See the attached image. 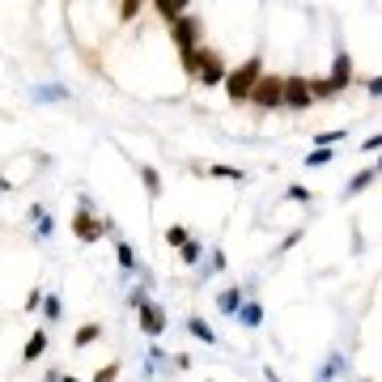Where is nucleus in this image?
I'll return each mask as SVG.
<instances>
[{"mask_svg": "<svg viewBox=\"0 0 382 382\" xmlns=\"http://www.w3.org/2000/svg\"><path fill=\"white\" fill-rule=\"evenodd\" d=\"M60 378H64V374H56V370H47V378H43V382H60Z\"/></svg>", "mask_w": 382, "mask_h": 382, "instance_id": "obj_32", "label": "nucleus"}, {"mask_svg": "<svg viewBox=\"0 0 382 382\" xmlns=\"http://www.w3.org/2000/svg\"><path fill=\"white\" fill-rule=\"evenodd\" d=\"M26 221L34 226V233H30L34 242H51V233H56V217H51L43 204H30V208H26Z\"/></svg>", "mask_w": 382, "mask_h": 382, "instance_id": "obj_9", "label": "nucleus"}, {"mask_svg": "<svg viewBox=\"0 0 382 382\" xmlns=\"http://www.w3.org/2000/svg\"><path fill=\"white\" fill-rule=\"evenodd\" d=\"M233 323H238V327H246V331H255V327H263V302H259V298H246V302L238 306V314H233Z\"/></svg>", "mask_w": 382, "mask_h": 382, "instance_id": "obj_13", "label": "nucleus"}, {"mask_svg": "<svg viewBox=\"0 0 382 382\" xmlns=\"http://www.w3.org/2000/svg\"><path fill=\"white\" fill-rule=\"evenodd\" d=\"M47 344H51V336H47V327H39V331L26 340V348H21V361H26V366H34V361L47 353Z\"/></svg>", "mask_w": 382, "mask_h": 382, "instance_id": "obj_16", "label": "nucleus"}, {"mask_svg": "<svg viewBox=\"0 0 382 382\" xmlns=\"http://www.w3.org/2000/svg\"><path fill=\"white\" fill-rule=\"evenodd\" d=\"M136 174H141V183H145V191H149V196H161V174H157L153 166H141Z\"/></svg>", "mask_w": 382, "mask_h": 382, "instance_id": "obj_24", "label": "nucleus"}, {"mask_svg": "<svg viewBox=\"0 0 382 382\" xmlns=\"http://www.w3.org/2000/svg\"><path fill=\"white\" fill-rule=\"evenodd\" d=\"M374 179H378V166H366L361 174H353V179H348V187H344V196H357V191H366V187H374Z\"/></svg>", "mask_w": 382, "mask_h": 382, "instance_id": "obj_19", "label": "nucleus"}, {"mask_svg": "<svg viewBox=\"0 0 382 382\" xmlns=\"http://www.w3.org/2000/svg\"><path fill=\"white\" fill-rule=\"evenodd\" d=\"M43 306V289H30V298H26V310H39Z\"/></svg>", "mask_w": 382, "mask_h": 382, "instance_id": "obj_30", "label": "nucleus"}, {"mask_svg": "<svg viewBox=\"0 0 382 382\" xmlns=\"http://www.w3.org/2000/svg\"><path fill=\"white\" fill-rule=\"evenodd\" d=\"M314 98H310V76H285V89H281V111H310Z\"/></svg>", "mask_w": 382, "mask_h": 382, "instance_id": "obj_5", "label": "nucleus"}, {"mask_svg": "<svg viewBox=\"0 0 382 382\" xmlns=\"http://www.w3.org/2000/svg\"><path fill=\"white\" fill-rule=\"evenodd\" d=\"M30 98H34V102H69L73 89L60 85V81H39V85H30Z\"/></svg>", "mask_w": 382, "mask_h": 382, "instance_id": "obj_10", "label": "nucleus"}, {"mask_svg": "<svg viewBox=\"0 0 382 382\" xmlns=\"http://www.w3.org/2000/svg\"><path fill=\"white\" fill-rule=\"evenodd\" d=\"M136 323H141V331L157 344V336H166V323H170V318H166V310H161L157 302H145L141 310H136Z\"/></svg>", "mask_w": 382, "mask_h": 382, "instance_id": "obj_7", "label": "nucleus"}, {"mask_svg": "<svg viewBox=\"0 0 382 382\" xmlns=\"http://www.w3.org/2000/svg\"><path fill=\"white\" fill-rule=\"evenodd\" d=\"M187 238H191V229L183 226V221H174V226H166V246H174V251H179V246H183Z\"/></svg>", "mask_w": 382, "mask_h": 382, "instance_id": "obj_23", "label": "nucleus"}, {"mask_svg": "<svg viewBox=\"0 0 382 382\" xmlns=\"http://www.w3.org/2000/svg\"><path fill=\"white\" fill-rule=\"evenodd\" d=\"M204 251H208V246H204L200 238H187V242L179 246V259H183L187 268H200V259H204Z\"/></svg>", "mask_w": 382, "mask_h": 382, "instance_id": "obj_17", "label": "nucleus"}, {"mask_svg": "<svg viewBox=\"0 0 382 382\" xmlns=\"http://www.w3.org/2000/svg\"><path fill=\"white\" fill-rule=\"evenodd\" d=\"M246 302V289L242 285H226L217 298H213V306H217V314H226V318H233L238 314V306Z\"/></svg>", "mask_w": 382, "mask_h": 382, "instance_id": "obj_11", "label": "nucleus"}, {"mask_svg": "<svg viewBox=\"0 0 382 382\" xmlns=\"http://www.w3.org/2000/svg\"><path fill=\"white\" fill-rule=\"evenodd\" d=\"M183 327H187L200 344H217V331H213V323H208L204 314H187V318H183Z\"/></svg>", "mask_w": 382, "mask_h": 382, "instance_id": "obj_15", "label": "nucleus"}, {"mask_svg": "<svg viewBox=\"0 0 382 382\" xmlns=\"http://www.w3.org/2000/svg\"><path fill=\"white\" fill-rule=\"evenodd\" d=\"M98 340H102V323H85V327L73 331V348H89V344H98Z\"/></svg>", "mask_w": 382, "mask_h": 382, "instance_id": "obj_18", "label": "nucleus"}, {"mask_svg": "<svg viewBox=\"0 0 382 382\" xmlns=\"http://www.w3.org/2000/svg\"><path fill=\"white\" fill-rule=\"evenodd\" d=\"M281 89H285V76L263 73L259 81H255V89H251V98H246V102H255L259 111H281Z\"/></svg>", "mask_w": 382, "mask_h": 382, "instance_id": "obj_4", "label": "nucleus"}, {"mask_svg": "<svg viewBox=\"0 0 382 382\" xmlns=\"http://www.w3.org/2000/svg\"><path fill=\"white\" fill-rule=\"evenodd\" d=\"M259 76H263V60H259V56H251L246 64H238V69H229V73H226V94L233 98V102H246Z\"/></svg>", "mask_w": 382, "mask_h": 382, "instance_id": "obj_2", "label": "nucleus"}, {"mask_svg": "<svg viewBox=\"0 0 382 382\" xmlns=\"http://www.w3.org/2000/svg\"><path fill=\"white\" fill-rule=\"evenodd\" d=\"M115 268H119V281H136L141 276V259H136L132 242H124V238H115Z\"/></svg>", "mask_w": 382, "mask_h": 382, "instance_id": "obj_8", "label": "nucleus"}, {"mask_svg": "<svg viewBox=\"0 0 382 382\" xmlns=\"http://www.w3.org/2000/svg\"><path fill=\"white\" fill-rule=\"evenodd\" d=\"M115 374H119V366H102V370H98V378H94V382H115Z\"/></svg>", "mask_w": 382, "mask_h": 382, "instance_id": "obj_29", "label": "nucleus"}, {"mask_svg": "<svg viewBox=\"0 0 382 382\" xmlns=\"http://www.w3.org/2000/svg\"><path fill=\"white\" fill-rule=\"evenodd\" d=\"M348 132H314V149H336Z\"/></svg>", "mask_w": 382, "mask_h": 382, "instance_id": "obj_25", "label": "nucleus"}, {"mask_svg": "<svg viewBox=\"0 0 382 382\" xmlns=\"http://www.w3.org/2000/svg\"><path fill=\"white\" fill-rule=\"evenodd\" d=\"M226 73H229L226 60H221L217 51H208V47H204V51H200V64H196V81L213 89V85H226Z\"/></svg>", "mask_w": 382, "mask_h": 382, "instance_id": "obj_6", "label": "nucleus"}, {"mask_svg": "<svg viewBox=\"0 0 382 382\" xmlns=\"http://www.w3.org/2000/svg\"><path fill=\"white\" fill-rule=\"evenodd\" d=\"M366 89H370V98H378V94H382V81H378V76H370V81H366Z\"/></svg>", "mask_w": 382, "mask_h": 382, "instance_id": "obj_31", "label": "nucleus"}, {"mask_svg": "<svg viewBox=\"0 0 382 382\" xmlns=\"http://www.w3.org/2000/svg\"><path fill=\"white\" fill-rule=\"evenodd\" d=\"M331 157H336V149H314V153H306V161H302V166L318 170V166H331Z\"/></svg>", "mask_w": 382, "mask_h": 382, "instance_id": "obj_26", "label": "nucleus"}, {"mask_svg": "<svg viewBox=\"0 0 382 382\" xmlns=\"http://www.w3.org/2000/svg\"><path fill=\"white\" fill-rule=\"evenodd\" d=\"M340 374H348V357H344V353L336 348V353H331V357H327V361L318 366V374H314V382H336Z\"/></svg>", "mask_w": 382, "mask_h": 382, "instance_id": "obj_14", "label": "nucleus"}, {"mask_svg": "<svg viewBox=\"0 0 382 382\" xmlns=\"http://www.w3.org/2000/svg\"><path fill=\"white\" fill-rule=\"evenodd\" d=\"M285 196H289L293 204H310V200H314V196H310V187H302V183H289V187H285Z\"/></svg>", "mask_w": 382, "mask_h": 382, "instance_id": "obj_27", "label": "nucleus"}, {"mask_svg": "<svg viewBox=\"0 0 382 382\" xmlns=\"http://www.w3.org/2000/svg\"><path fill=\"white\" fill-rule=\"evenodd\" d=\"M60 382H81V378H73V374H64V378H60Z\"/></svg>", "mask_w": 382, "mask_h": 382, "instance_id": "obj_33", "label": "nucleus"}, {"mask_svg": "<svg viewBox=\"0 0 382 382\" xmlns=\"http://www.w3.org/2000/svg\"><path fill=\"white\" fill-rule=\"evenodd\" d=\"M200 174H208V179H229V183H242L246 179V170H238V166H196Z\"/></svg>", "mask_w": 382, "mask_h": 382, "instance_id": "obj_20", "label": "nucleus"}, {"mask_svg": "<svg viewBox=\"0 0 382 382\" xmlns=\"http://www.w3.org/2000/svg\"><path fill=\"white\" fill-rule=\"evenodd\" d=\"M39 310H43V318H47V327L64 318V302H60V293H47V298H43V306H39Z\"/></svg>", "mask_w": 382, "mask_h": 382, "instance_id": "obj_21", "label": "nucleus"}, {"mask_svg": "<svg viewBox=\"0 0 382 382\" xmlns=\"http://www.w3.org/2000/svg\"><path fill=\"white\" fill-rule=\"evenodd\" d=\"M145 302H149V289H145V285H128V293H124V306L136 314V310H141Z\"/></svg>", "mask_w": 382, "mask_h": 382, "instance_id": "obj_22", "label": "nucleus"}, {"mask_svg": "<svg viewBox=\"0 0 382 382\" xmlns=\"http://www.w3.org/2000/svg\"><path fill=\"white\" fill-rule=\"evenodd\" d=\"M298 242H302V229H298V233H289V238H285V242H281V246H276V255H285V251H293V246H298Z\"/></svg>", "mask_w": 382, "mask_h": 382, "instance_id": "obj_28", "label": "nucleus"}, {"mask_svg": "<svg viewBox=\"0 0 382 382\" xmlns=\"http://www.w3.org/2000/svg\"><path fill=\"white\" fill-rule=\"evenodd\" d=\"M73 233H76V242H98V238L106 233V217H98V208H94V200H89L85 191H81V200H76Z\"/></svg>", "mask_w": 382, "mask_h": 382, "instance_id": "obj_1", "label": "nucleus"}, {"mask_svg": "<svg viewBox=\"0 0 382 382\" xmlns=\"http://www.w3.org/2000/svg\"><path fill=\"white\" fill-rule=\"evenodd\" d=\"M226 268H229V255L221 251V246H208V251H204V259H200V272H196V276H200V281H208V276H221Z\"/></svg>", "mask_w": 382, "mask_h": 382, "instance_id": "obj_12", "label": "nucleus"}, {"mask_svg": "<svg viewBox=\"0 0 382 382\" xmlns=\"http://www.w3.org/2000/svg\"><path fill=\"white\" fill-rule=\"evenodd\" d=\"M170 39H174V47H179V56H187V51L204 47V26H200V17L187 9V13L170 26Z\"/></svg>", "mask_w": 382, "mask_h": 382, "instance_id": "obj_3", "label": "nucleus"}]
</instances>
